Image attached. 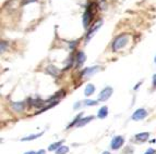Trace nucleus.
<instances>
[{"label":"nucleus","instance_id":"obj_2","mask_svg":"<svg viewBox=\"0 0 156 154\" xmlns=\"http://www.w3.org/2000/svg\"><path fill=\"white\" fill-rule=\"evenodd\" d=\"M93 5H90L87 8H86L85 12H84L83 14V26L84 28H87L90 26V23H91L92 18H93V15H94V11H93Z\"/></svg>","mask_w":156,"mask_h":154},{"label":"nucleus","instance_id":"obj_21","mask_svg":"<svg viewBox=\"0 0 156 154\" xmlns=\"http://www.w3.org/2000/svg\"><path fill=\"white\" fill-rule=\"evenodd\" d=\"M35 1H37V0H22V5H27V3L35 2Z\"/></svg>","mask_w":156,"mask_h":154},{"label":"nucleus","instance_id":"obj_9","mask_svg":"<svg viewBox=\"0 0 156 154\" xmlns=\"http://www.w3.org/2000/svg\"><path fill=\"white\" fill-rule=\"evenodd\" d=\"M94 119V116L91 115V116H86V117H82L80 119V122L78 123V125H76V127H83V126H85L86 124H89L91 121H93Z\"/></svg>","mask_w":156,"mask_h":154},{"label":"nucleus","instance_id":"obj_28","mask_svg":"<svg viewBox=\"0 0 156 154\" xmlns=\"http://www.w3.org/2000/svg\"><path fill=\"white\" fill-rule=\"evenodd\" d=\"M154 61H155V63H156V57H155V60H154Z\"/></svg>","mask_w":156,"mask_h":154},{"label":"nucleus","instance_id":"obj_23","mask_svg":"<svg viewBox=\"0 0 156 154\" xmlns=\"http://www.w3.org/2000/svg\"><path fill=\"white\" fill-rule=\"evenodd\" d=\"M152 80H153V86H154V87H156V74L153 75V78H152Z\"/></svg>","mask_w":156,"mask_h":154},{"label":"nucleus","instance_id":"obj_6","mask_svg":"<svg viewBox=\"0 0 156 154\" xmlns=\"http://www.w3.org/2000/svg\"><path fill=\"white\" fill-rule=\"evenodd\" d=\"M99 69H101V67L99 66H92V67H86L85 69H84L83 72H82V77H85V78H89V77L93 76L94 74H96L97 72H98Z\"/></svg>","mask_w":156,"mask_h":154},{"label":"nucleus","instance_id":"obj_20","mask_svg":"<svg viewBox=\"0 0 156 154\" xmlns=\"http://www.w3.org/2000/svg\"><path fill=\"white\" fill-rule=\"evenodd\" d=\"M7 48H8V44L5 41H1V53H3L7 50Z\"/></svg>","mask_w":156,"mask_h":154},{"label":"nucleus","instance_id":"obj_22","mask_svg":"<svg viewBox=\"0 0 156 154\" xmlns=\"http://www.w3.org/2000/svg\"><path fill=\"white\" fill-rule=\"evenodd\" d=\"M156 151L154 149H152V148H150V149H147V151L145 152L144 154H155Z\"/></svg>","mask_w":156,"mask_h":154},{"label":"nucleus","instance_id":"obj_10","mask_svg":"<svg viewBox=\"0 0 156 154\" xmlns=\"http://www.w3.org/2000/svg\"><path fill=\"white\" fill-rule=\"evenodd\" d=\"M94 92H95V86H94L93 84H87V85L85 86V89H84V95H85V97H90V95H92Z\"/></svg>","mask_w":156,"mask_h":154},{"label":"nucleus","instance_id":"obj_5","mask_svg":"<svg viewBox=\"0 0 156 154\" xmlns=\"http://www.w3.org/2000/svg\"><path fill=\"white\" fill-rule=\"evenodd\" d=\"M112 87H106V88H104V89L101 90V92H99L98 100L101 101V102L107 101L110 97H112Z\"/></svg>","mask_w":156,"mask_h":154},{"label":"nucleus","instance_id":"obj_8","mask_svg":"<svg viewBox=\"0 0 156 154\" xmlns=\"http://www.w3.org/2000/svg\"><path fill=\"white\" fill-rule=\"evenodd\" d=\"M46 71H47V73L49 75H51V76H54V77H57L58 75H59V69H58V67H56L55 65H48L47 66V69H46Z\"/></svg>","mask_w":156,"mask_h":154},{"label":"nucleus","instance_id":"obj_11","mask_svg":"<svg viewBox=\"0 0 156 154\" xmlns=\"http://www.w3.org/2000/svg\"><path fill=\"white\" fill-rule=\"evenodd\" d=\"M135 140L140 142H144L146 141L148 138H150V134L148 132H141V134H136L135 135Z\"/></svg>","mask_w":156,"mask_h":154},{"label":"nucleus","instance_id":"obj_16","mask_svg":"<svg viewBox=\"0 0 156 154\" xmlns=\"http://www.w3.org/2000/svg\"><path fill=\"white\" fill-rule=\"evenodd\" d=\"M62 143H63L62 140H61V141L55 142V143H51L49 146H48V151H57L60 146H62Z\"/></svg>","mask_w":156,"mask_h":154},{"label":"nucleus","instance_id":"obj_18","mask_svg":"<svg viewBox=\"0 0 156 154\" xmlns=\"http://www.w3.org/2000/svg\"><path fill=\"white\" fill-rule=\"evenodd\" d=\"M83 103H84V105H86V106H95V105H97V104H98V103H97V101L89 100V99H86Z\"/></svg>","mask_w":156,"mask_h":154},{"label":"nucleus","instance_id":"obj_12","mask_svg":"<svg viewBox=\"0 0 156 154\" xmlns=\"http://www.w3.org/2000/svg\"><path fill=\"white\" fill-rule=\"evenodd\" d=\"M85 53H84L83 51H79L78 54H76V63H78V65H82L85 62Z\"/></svg>","mask_w":156,"mask_h":154},{"label":"nucleus","instance_id":"obj_25","mask_svg":"<svg viewBox=\"0 0 156 154\" xmlns=\"http://www.w3.org/2000/svg\"><path fill=\"white\" fill-rule=\"evenodd\" d=\"M37 154H46V151H45V150H39V151L37 152Z\"/></svg>","mask_w":156,"mask_h":154},{"label":"nucleus","instance_id":"obj_13","mask_svg":"<svg viewBox=\"0 0 156 154\" xmlns=\"http://www.w3.org/2000/svg\"><path fill=\"white\" fill-rule=\"evenodd\" d=\"M11 108L16 112H22L24 109V102H13L11 104Z\"/></svg>","mask_w":156,"mask_h":154},{"label":"nucleus","instance_id":"obj_7","mask_svg":"<svg viewBox=\"0 0 156 154\" xmlns=\"http://www.w3.org/2000/svg\"><path fill=\"white\" fill-rule=\"evenodd\" d=\"M101 24H103V21H101V20L97 21L96 23L94 24V26H93V27H92L91 29H90V32H89V33H87V37H86V41H89L90 39H91L92 37L94 36V34L96 33V32L98 31L99 28H101Z\"/></svg>","mask_w":156,"mask_h":154},{"label":"nucleus","instance_id":"obj_4","mask_svg":"<svg viewBox=\"0 0 156 154\" xmlns=\"http://www.w3.org/2000/svg\"><path fill=\"white\" fill-rule=\"evenodd\" d=\"M123 143H125V139L122 136H115L110 142V148H112V150L116 151V150L120 149L123 146Z\"/></svg>","mask_w":156,"mask_h":154},{"label":"nucleus","instance_id":"obj_19","mask_svg":"<svg viewBox=\"0 0 156 154\" xmlns=\"http://www.w3.org/2000/svg\"><path fill=\"white\" fill-rule=\"evenodd\" d=\"M81 118H82V113H81V114H79V115L76 116V119H73V122H72V123H71L70 125L68 126V128H70V127H72V126H74V125H76V126L78 125V123H79V122H80V119H81Z\"/></svg>","mask_w":156,"mask_h":154},{"label":"nucleus","instance_id":"obj_3","mask_svg":"<svg viewBox=\"0 0 156 154\" xmlns=\"http://www.w3.org/2000/svg\"><path fill=\"white\" fill-rule=\"evenodd\" d=\"M148 113L147 111L145 110V109H138V110H135L134 112H133V114L131 115V118H132V121H142V119H144L145 117H147Z\"/></svg>","mask_w":156,"mask_h":154},{"label":"nucleus","instance_id":"obj_14","mask_svg":"<svg viewBox=\"0 0 156 154\" xmlns=\"http://www.w3.org/2000/svg\"><path fill=\"white\" fill-rule=\"evenodd\" d=\"M44 132H39V134H34V135H30L27 137H24V138L21 139V141H32V140H35V139L42 137Z\"/></svg>","mask_w":156,"mask_h":154},{"label":"nucleus","instance_id":"obj_1","mask_svg":"<svg viewBox=\"0 0 156 154\" xmlns=\"http://www.w3.org/2000/svg\"><path fill=\"white\" fill-rule=\"evenodd\" d=\"M128 41H129V35L128 34H121L119 36H117L115 38V40L112 41V49L114 52L119 51L120 49H122L123 47L127 46Z\"/></svg>","mask_w":156,"mask_h":154},{"label":"nucleus","instance_id":"obj_24","mask_svg":"<svg viewBox=\"0 0 156 154\" xmlns=\"http://www.w3.org/2000/svg\"><path fill=\"white\" fill-rule=\"evenodd\" d=\"M80 106H81V102H76V104L73 106V108H74V110H76V109H79Z\"/></svg>","mask_w":156,"mask_h":154},{"label":"nucleus","instance_id":"obj_15","mask_svg":"<svg viewBox=\"0 0 156 154\" xmlns=\"http://www.w3.org/2000/svg\"><path fill=\"white\" fill-rule=\"evenodd\" d=\"M108 115V108L107 106H101L99 109L98 113H97V117L98 118H105Z\"/></svg>","mask_w":156,"mask_h":154},{"label":"nucleus","instance_id":"obj_17","mask_svg":"<svg viewBox=\"0 0 156 154\" xmlns=\"http://www.w3.org/2000/svg\"><path fill=\"white\" fill-rule=\"evenodd\" d=\"M69 152V146H61L59 149L56 151V154H67Z\"/></svg>","mask_w":156,"mask_h":154},{"label":"nucleus","instance_id":"obj_27","mask_svg":"<svg viewBox=\"0 0 156 154\" xmlns=\"http://www.w3.org/2000/svg\"><path fill=\"white\" fill-rule=\"evenodd\" d=\"M101 154H110V153H109V152H108V151H104Z\"/></svg>","mask_w":156,"mask_h":154},{"label":"nucleus","instance_id":"obj_26","mask_svg":"<svg viewBox=\"0 0 156 154\" xmlns=\"http://www.w3.org/2000/svg\"><path fill=\"white\" fill-rule=\"evenodd\" d=\"M24 154H37L36 152H34V151H29V152H25Z\"/></svg>","mask_w":156,"mask_h":154}]
</instances>
